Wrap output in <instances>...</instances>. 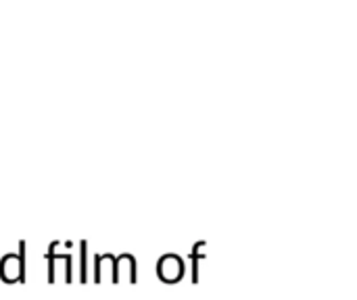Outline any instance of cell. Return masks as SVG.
<instances>
[{
  "mask_svg": "<svg viewBox=\"0 0 357 300\" xmlns=\"http://www.w3.org/2000/svg\"><path fill=\"white\" fill-rule=\"evenodd\" d=\"M203 246H205V242H199L195 246V251H190V259H192V282L195 284H197V274H199V259L203 257V253H201Z\"/></svg>",
  "mask_w": 357,
  "mask_h": 300,
  "instance_id": "cell-1",
  "label": "cell"
},
{
  "mask_svg": "<svg viewBox=\"0 0 357 300\" xmlns=\"http://www.w3.org/2000/svg\"><path fill=\"white\" fill-rule=\"evenodd\" d=\"M82 246V282H86L88 278V265H86V242H79Z\"/></svg>",
  "mask_w": 357,
  "mask_h": 300,
  "instance_id": "cell-2",
  "label": "cell"
}]
</instances>
